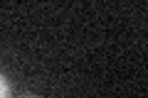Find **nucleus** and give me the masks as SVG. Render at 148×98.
<instances>
[{
	"label": "nucleus",
	"instance_id": "1",
	"mask_svg": "<svg viewBox=\"0 0 148 98\" xmlns=\"http://www.w3.org/2000/svg\"><path fill=\"white\" fill-rule=\"evenodd\" d=\"M0 98H8V86L3 81V76H0Z\"/></svg>",
	"mask_w": 148,
	"mask_h": 98
}]
</instances>
